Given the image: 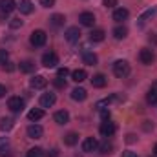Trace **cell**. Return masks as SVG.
Returning a JSON list of instances; mask_svg holds the SVG:
<instances>
[{
	"label": "cell",
	"instance_id": "ab89813d",
	"mask_svg": "<svg viewBox=\"0 0 157 157\" xmlns=\"http://www.w3.org/2000/svg\"><path fill=\"white\" fill-rule=\"evenodd\" d=\"M2 68H4V71H13V70H15V66H13L11 62H6V64H2Z\"/></svg>",
	"mask_w": 157,
	"mask_h": 157
},
{
	"label": "cell",
	"instance_id": "6da1fadb",
	"mask_svg": "<svg viewBox=\"0 0 157 157\" xmlns=\"http://www.w3.org/2000/svg\"><path fill=\"white\" fill-rule=\"evenodd\" d=\"M113 75L117 78H126L130 75V64L126 60H115L113 62Z\"/></svg>",
	"mask_w": 157,
	"mask_h": 157
},
{
	"label": "cell",
	"instance_id": "7c38bea8",
	"mask_svg": "<svg viewBox=\"0 0 157 157\" xmlns=\"http://www.w3.org/2000/svg\"><path fill=\"white\" fill-rule=\"evenodd\" d=\"M29 86L33 90H44L48 86V80H46V77H42V75H35V77L29 80Z\"/></svg>",
	"mask_w": 157,
	"mask_h": 157
},
{
	"label": "cell",
	"instance_id": "9a60e30c",
	"mask_svg": "<svg viewBox=\"0 0 157 157\" xmlns=\"http://www.w3.org/2000/svg\"><path fill=\"white\" fill-rule=\"evenodd\" d=\"M13 150H11V146H9V141H7V137H4V139H0V157H11Z\"/></svg>",
	"mask_w": 157,
	"mask_h": 157
},
{
	"label": "cell",
	"instance_id": "30bf717a",
	"mask_svg": "<svg viewBox=\"0 0 157 157\" xmlns=\"http://www.w3.org/2000/svg\"><path fill=\"white\" fill-rule=\"evenodd\" d=\"M17 9V4L15 0H0V13L2 15H9Z\"/></svg>",
	"mask_w": 157,
	"mask_h": 157
},
{
	"label": "cell",
	"instance_id": "5b68a950",
	"mask_svg": "<svg viewBox=\"0 0 157 157\" xmlns=\"http://www.w3.org/2000/svg\"><path fill=\"white\" fill-rule=\"evenodd\" d=\"M7 108H9L13 113H20V112L24 110V99H20V97H9Z\"/></svg>",
	"mask_w": 157,
	"mask_h": 157
},
{
	"label": "cell",
	"instance_id": "ffe728a7",
	"mask_svg": "<svg viewBox=\"0 0 157 157\" xmlns=\"http://www.w3.org/2000/svg\"><path fill=\"white\" fill-rule=\"evenodd\" d=\"M106 82H108V80H106V77H104L102 73H97V75L91 77V86H93V88H104Z\"/></svg>",
	"mask_w": 157,
	"mask_h": 157
},
{
	"label": "cell",
	"instance_id": "2e32d148",
	"mask_svg": "<svg viewBox=\"0 0 157 157\" xmlns=\"http://www.w3.org/2000/svg\"><path fill=\"white\" fill-rule=\"evenodd\" d=\"M82 62L88 64V66H95V64L99 62V59H97V55H95L93 51H84V53H82Z\"/></svg>",
	"mask_w": 157,
	"mask_h": 157
},
{
	"label": "cell",
	"instance_id": "4316f807",
	"mask_svg": "<svg viewBox=\"0 0 157 157\" xmlns=\"http://www.w3.org/2000/svg\"><path fill=\"white\" fill-rule=\"evenodd\" d=\"M126 35H128V28H126V26H117V28L113 29V37L117 40L126 39Z\"/></svg>",
	"mask_w": 157,
	"mask_h": 157
},
{
	"label": "cell",
	"instance_id": "8d00e7d4",
	"mask_svg": "<svg viewBox=\"0 0 157 157\" xmlns=\"http://www.w3.org/2000/svg\"><path fill=\"white\" fill-rule=\"evenodd\" d=\"M40 6L42 7H53L55 6V0H40Z\"/></svg>",
	"mask_w": 157,
	"mask_h": 157
},
{
	"label": "cell",
	"instance_id": "603a6c76",
	"mask_svg": "<svg viewBox=\"0 0 157 157\" xmlns=\"http://www.w3.org/2000/svg\"><path fill=\"white\" fill-rule=\"evenodd\" d=\"M64 22H66L64 15H59V13H55V15L49 18V24H51L53 28H60V26H64Z\"/></svg>",
	"mask_w": 157,
	"mask_h": 157
},
{
	"label": "cell",
	"instance_id": "d6a6232c",
	"mask_svg": "<svg viewBox=\"0 0 157 157\" xmlns=\"http://www.w3.org/2000/svg\"><path fill=\"white\" fill-rule=\"evenodd\" d=\"M9 28H11V29L22 28V20H20V18H11V20H9Z\"/></svg>",
	"mask_w": 157,
	"mask_h": 157
},
{
	"label": "cell",
	"instance_id": "cb8c5ba5",
	"mask_svg": "<svg viewBox=\"0 0 157 157\" xmlns=\"http://www.w3.org/2000/svg\"><path fill=\"white\" fill-rule=\"evenodd\" d=\"M99 150H101L102 154H112V152H113V143L108 141V137H106L102 143H99Z\"/></svg>",
	"mask_w": 157,
	"mask_h": 157
},
{
	"label": "cell",
	"instance_id": "f35d334b",
	"mask_svg": "<svg viewBox=\"0 0 157 157\" xmlns=\"http://www.w3.org/2000/svg\"><path fill=\"white\" fill-rule=\"evenodd\" d=\"M99 112H101L102 121H108V119H110V110H99Z\"/></svg>",
	"mask_w": 157,
	"mask_h": 157
},
{
	"label": "cell",
	"instance_id": "7a4b0ae2",
	"mask_svg": "<svg viewBox=\"0 0 157 157\" xmlns=\"http://www.w3.org/2000/svg\"><path fill=\"white\" fill-rule=\"evenodd\" d=\"M46 40H48V35H46V31H42V29H35V31L31 33V37H29V42H31L33 48H42V46L46 44Z\"/></svg>",
	"mask_w": 157,
	"mask_h": 157
},
{
	"label": "cell",
	"instance_id": "8fae6325",
	"mask_svg": "<svg viewBox=\"0 0 157 157\" xmlns=\"http://www.w3.org/2000/svg\"><path fill=\"white\" fill-rule=\"evenodd\" d=\"M44 135V130L40 124H29L28 126V137L29 139H40Z\"/></svg>",
	"mask_w": 157,
	"mask_h": 157
},
{
	"label": "cell",
	"instance_id": "277c9868",
	"mask_svg": "<svg viewBox=\"0 0 157 157\" xmlns=\"http://www.w3.org/2000/svg\"><path fill=\"white\" fill-rule=\"evenodd\" d=\"M139 60H141V64L150 66V64L155 60V53H154L150 48H143V49L139 51Z\"/></svg>",
	"mask_w": 157,
	"mask_h": 157
},
{
	"label": "cell",
	"instance_id": "d590c367",
	"mask_svg": "<svg viewBox=\"0 0 157 157\" xmlns=\"http://www.w3.org/2000/svg\"><path fill=\"white\" fill-rule=\"evenodd\" d=\"M68 75H70V70H68V68H60V70L57 71V77L59 78H66Z\"/></svg>",
	"mask_w": 157,
	"mask_h": 157
},
{
	"label": "cell",
	"instance_id": "484cf974",
	"mask_svg": "<svg viewBox=\"0 0 157 157\" xmlns=\"http://www.w3.org/2000/svg\"><path fill=\"white\" fill-rule=\"evenodd\" d=\"M42 117H44V112H42V108H33V110L28 113V119H29V121H33V122L40 121Z\"/></svg>",
	"mask_w": 157,
	"mask_h": 157
},
{
	"label": "cell",
	"instance_id": "83f0119b",
	"mask_svg": "<svg viewBox=\"0 0 157 157\" xmlns=\"http://www.w3.org/2000/svg\"><path fill=\"white\" fill-rule=\"evenodd\" d=\"M18 68H20L22 73H31V71L35 70V62H31V60H24V62L18 64Z\"/></svg>",
	"mask_w": 157,
	"mask_h": 157
},
{
	"label": "cell",
	"instance_id": "1f68e13d",
	"mask_svg": "<svg viewBox=\"0 0 157 157\" xmlns=\"http://www.w3.org/2000/svg\"><path fill=\"white\" fill-rule=\"evenodd\" d=\"M155 13H157V7H152V9H148V11H144V13L141 15V18H139V20H141V22H144V20L148 18V17H152V15H155Z\"/></svg>",
	"mask_w": 157,
	"mask_h": 157
},
{
	"label": "cell",
	"instance_id": "d6986e66",
	"mask_svg": "<svg viewBox=\"0 0 157 157\" xmlns=\"http://www.w3.org/2000/svg\"><path fill=\"white\" fill-rule=\"evenodd\" d=\"M106 37V33H104V29H93L91 33H90V42H93V44H97V42H102Z\"/></svg>",
	"mask_w": 157,
	"mask_h": 157
},
{
	"label": "cell",
	"instance_id": "4fadbf2b",
	"mask_svg": "<svg viewBox=\"0 0 157 157\" xmlns=\"http://www.w3.org/2000/svg\"><path fill=\"white\" fill-rule=\"evenodd\" d=\"M128 17H130V11L126 9V7H117L115 11H113V20L115 22H124V20H128Z\"/></svg>",
	"mask_w": 157,
	"mask_h": 157
},
{
	"label": "cell",
	"instance_id": "ac0fdd59",
	"mask_svg": "<svg viewBox=\"0 0 157 157\" xmlns=\"http://www.w3.org/2000/svg\"><path fill=\"white\" fill-rule=\"evenodd\" d=\"M17 7L20 9L22 15H29V13H33V4H31V0H20Z\"/></svg>",
	"mask_w": 157,
	"mask_h": 157
},
{
	"label": "cell",
	"instance_id": "d4e9b609",
	"mask_svg": "<svg viewBox=\"0 0 157 157\" xmlns=\"http://www.w3.org/2000/svg\"><path fill=\"white\" fill-rule=\"evenodd\" d=\"M78 143V135L75 132H70V133H66L64 135V144H68V146H75Z\"/></svg>",
	"mask_w": 157,
	"mask_h": 157
},
{
	"label": "cell",
	"instance_id": "b9f144b4",
	"mask_svg": "<svg viewBox=\"0 0 157 157\" xmlns=\"http://www.w3.org/2000/svg\"><path fill=\"white\" fill-rule=\"evenodd\" d=\"M122 157H139V155H137L135 152H130V150H128V152H124V154H122Z\"/></svg>",
	"mask_w": 157,
	"mask_h": 157
},
{
	"label": "cell",
	"instance_id": "7bdbcfd3",
	"mask_svg": "<svg viewBox=\"0 0 157 157\" xmlns=\"http://www.w3.org/2000/svg\"><path fill=\"white\" fill-rule=\"evenodd\" d=\"M4 95H6V86H2V84H0V99H2Z\"/></svg>",
	"mask_w": 157,
	"mask_h": 157
},
{
	"label": "cell",
	"instance_id": "e575fe53",
	"mask_svg": "<svg viewBox=\"0 0 157 157\" xmlns=\"http://www.w3.org/2000/svg\"><path fill=\"white\" fill-rule=\"evenodd\" d=\"M53 84H55V88H59V90H62V88H66V80H64V78H55V80H53Z\"/></svg>",
	"mask_w": 157,
	"mask_h": 157
},
{
	"label": "cell",
	"instance_id": "7402d4cb",
	"mask_svg": "<svg viewBox=\"0 0 157 157\" xmlns=\"http://www.w3.org/2000/svg\"><path fill=\"white\" fill-rule=\"evenodd\" d=\"M13 126H15V121L11 117H2L0 119V130H2V132H9Z\"/></svg>",
	"mask_w": 157,
	"mask_h": 157
},
{
	"label": "cell",
	"instance_id": "4dcf8cb0",
	"mask_svg": "<svg viewBox=\"0 0 157 157\" xmlns=\"http://www.w3.org/2000/svg\"><path fill=\"white\" fill-rule=\"evenodd\" d=\"M42 155H44L42 148H31V150H28V154H26V157H42Z\"/></svg>",
	"mask_w": 157,
	"mask_h": 157
},
{
	"label": "cell",
	"instance_id": "f1b7e54d",
	"mask_svg": "<svg viewBox=\"0 0 157 157\" xmlns=\"http://www.w3.org/2000/svg\"><path fill=\"white\" fill-rule=\"evenodd\" d=\"M71 78L75 82H82L88 78V73H86V70H75V71H71Z\"/></svg>",
	"mask_w": 157,
	"mask_h": 157
},
{
	"label": "cell",
	"instance_id": "74e56055",
	"mask_svg": "<svg viewBox=\"0 0 157 157\" xmlns=\"http://www.w3.org/2000/svg\"><path fill=\"white\" fill-rule=\"evenodd\" d=\"M102 4H104L106 7H115V6H117V0H102Z\"/></svg>",
	"mask_w": 157,
	"mask_h": 157
},
{
	"label": "cell",
	"instance_id": "60d3db41",
	"mask_svg": "<svg viewBox=\"0 0 157 157\" xmlns=\"http://www.w3.org/2000/svg\"><path fill=\"white\" fill-rule=\"evenodd\" d=\"M46 155H48V157H59V150H57V148H53V150H51V152H48Z\"/></svg>",
	"mask_w": 157,
	"mask_h": 157
},
{
	"label": "cell",
	"instance_id": "e0dca14e",
	"mask_svg": "<svg viewBox=\"0 0 157 157\" xmlns=\"http://www.w3.org/2000/svg\"><path fill=\"white\" fill-rule=\"evenodd\" d=\"M53 121H55L57 124H66V122L70 121V113H68L66 110H59V112H55Z\"/></svg>",
	"mask_w": 157,
	"mask_h": 157
},
{
	"label": "cell",
	"instance_id": "52a82bcc",
	"mask_svg": "<svg viewBox=\"0 0 157 157\" xmlns=\"http://www.w3.org/2000/svg\"><path fill=\"white\" fill-rule=\"evenodd\" d=\"M97 148H99V141H97L95 137H86V139L82 141V152L91 154V152H95Z\"/></svg>",
	"mask_w": 157,
	"mask_h": 157
},
{
	"label": "cell",
	"instance_id": "f546056e",
	"mask_svg": "<svg viewBox=\"0 0 157 157\" xmlns=\"http://www.w3.org/2000/svg\"><path fill=\"white\" fill-rule=\"evenodd\" d=\"M146 102L148 104H157V91L155 90H148V93H146Z\"/></svg>",
	"mask_w": 157,
	"mask_h": 157
},
{
	"label": "cell",
	"instance_id": "f6af8a7d",
	"mask_svg": "<svg viewBox=\"0 0 157 157\" xmlns=\"http://www.w3.org/2000/svg\"><path fill=\"white\" fill-rule=\"evenodd\" d=\"M152 90H155V91H157V80L154 82V84H152Z\"/></svg>",
	"mask_w": 157,
	"mask_h": 157
},
{
	"label": "cell",
	"instance_id": "ba28073f",
	"mask_svg": "<svg viewBox=\"0 0 157 157\" xmlns=\"http://www.w3.org/2000/svg\"><path fill=\"white\" fill-rule=\"evenodd\" d=\"M78 22H80L82 26H86V28H91V26L95 24V15H93L91 11H84V13L78 15Z\"/></svg>",
	"mask_w": 157,
	"mask_h": 157
},
{
	"label": "cell",
	"instance_id": "bcb514c9",
	"mask_svg": "<svg viewBox=\"0 0 157 157\" xmlns=\"http://www.w3.org/2000/svg\"><path fill=\"white\" fill-rule=\"evenodd\" d=\"M154 155L157 157V144H155V146H154Z\"/></svg>",
	"mask_w": 157,
	"mask_h": 157
},
{
	"label": "cell",
	"instance_id": "5bb4252c",
	"mask_svg": "<svg viewBox=\"0 0 157 157\" xmlns=\"http://www.w3.org/2000/svg\"><path fill=\"white\" fill-rule=\"evenodd\" d=\"M55 101H57L55 93H44V95L40 97V106H42V108H51V106L55 104Z\"/></svg>",
	"mask_w": 157,
	"mask_h": 157
},
{
	"label": "cell",
	"instance_id": "9c48e42d",
	"mask_svg": "<svg viewBox=\"0 0 157 157\" xmlns=\"http://www.w3.org/2000/svg\"><path fill=\"white\" fill-rule=\"evenodd\" d=\"M64 37H66L68 42L75 44V42H78V39H80V29H78L77 26H71V28H68V29H66Z\"/></svg>",
	"mask_w": 157,
	"mask_h": 157
},
{
	"label": "cell",
	"instance_id": "3957f363",
	"mask_svg": "<svg viewBox=\"0 0 157 157\" xmlns=\"http://www.w3.org/2000/svg\"><path fill=\"white\" fill-rule=\"evenodd\" d=\"M99 132H101V135L102 137H112L115 132H117V126H115V122L113 121H102L101 122V128H99Z\"/></svg>",
	"mask_w": 157,
	"mask_h": 157
},
{
	"label": "cell",
	"instance_id": "836d02e7",
	"mask_svg": "<svg viewBox=\"0 0 157 157\" xmlns=\"http://www.w3.org/2000/svg\"><path fill=\"white\" fill-rule=\"evenodd\" d=\"M9 60V53L7 49H0V64H6Z\"/></svg>",
	"mask_w": 157,
	"mask_h": 157
},
{
	"label": "cell",
	"instance_id": "44dd1931",
	"mask_svg": "<svg viewBox=\"0 0 157 157\" xmlns=\"http://www.w3.org/2000/svg\"><path fill=\"white\" fill-rule=\"evenodd\" d=\"M86 97H88V93H86L84 88H75V90L71 91V99H73V101L82 102V101H86Z\"/></svg>",
	"mask_w": 157,
	"mask_h": 157
},
{
	"label": "cell",
	"instance_id": "8992f818",
	"mask_svg": "<svg viewBox=\"0 0 157 157\" xmlns=\"http://www.w3.org/2000/svg\"><path fill=\"white\" fill-rule=\"evenodd\" d=\"M57 64H59V57H57V53L48 51V53L42 55V66H46V68H55Z\"/></svg>",
	"mask_w": 157,
	"mask_h": 157
},
{
	"label": "cell",
	"instance_id": "ee69618b",
	"mask_svg": "<svg viewBox=\"0 0 157 157\" xmlns=\"http://www.w3.org/2000/svg\"><path fill=\"white\" fill-rule=\"evenodd\" d=\"M135 141V135H128V143H133Z\"/></svg>",
	"mask_w": 157,
	"mask_h": 157
}]
</instances>
